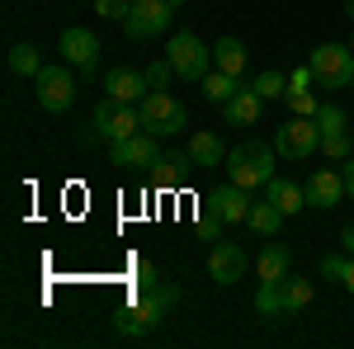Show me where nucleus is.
<instances>
[{
  "instance_id": "f257e3e1",
  "label": "nucleus",
  "mask_w": 354,
  "mask_h": 349,
  "mask_svg": "<svg viewBox=\"0 0 354 349\" xmlns=\"http://www.w3.org/2000/svg\"><path fill=\"white\" fill-rule=\"evenodd\" d=\"M175 302H180V288H175V283H161V279H156V283H133V293L118 307L113 326H118V335H151V330L170 317Z\"/></svg>"
},
{
  "instance_id": "f03ea898",
  "label": "nucleus",
  "mask_w": 354,
  "mask_h": 349,
  "mask_svg": "<svg viewBox=\"0 0 354 349\" xmlns=\"http://www.w3.org/2000/svg\"><path fill=\"white\" fill-rule=\"evenodd\" d=\"M274 147H265V142H241V147H232L227 151V180L241 189H265L274 180Z\"/></svg>"
},
{
  "instance_id": "7ed1b4c3",
  "label": "nucleus",
  "mask_w": 354,
  "mask_h": 349,
  "mask_svg": "<svg viewBox=\"0 0 354 349\" xmlns=\"http://www.w3.org/2000/svg\"><path fill=\"white\" fill-rule=\"evenodd\" d=\"M312 297H317V283L288 274V279H279V283H260L255 312H260V317H293L302 307H312Z\"/></svg>"
},
{
  "instance_id": "20e7f679",
  "label": "nucleus",
  "mask_w": 354,
  "mask_h": 349,
  "mask_svg": "<svg viewBox=\"0 0 354 349\" xmlns=\"http://www.w3.org/2000/svg\"><path fill=\"white\" fill-rule=\"evenodd\" d=\"M307 66H312V76L322 90H345L354 85V48L350 43H322V48H312L307 53Z\"/></svg>"
},
{
  "instance_id": "39448f33",
  "label": "nucleus",
  "mask_w": 354,
  "mask_h": 349,
  "mask_svg": "<svg viewBox=\"0 0 354 349\" xmlns=\"http://www.w3.org/2000/svg\"><path fill=\"white\" fill-rule=\"evenodd\" d=\"M137 109H142V133H151V137H175L189 123V109L180 104L170 90H147Z\"/></svg>"
},
{
  "instance_id": "423d86ee",
  "label": "nucleus",
  "mask_w": 354,
  "mask_h": 349,
  "mask_svg": "<svg viewBox=\"0 0 354 349\" xmlns=\"http://www.w3.org/2000/svg\"><path fill=\"white\" fill-rule=\"evenodd\" d=\"M165 57H170V66H175V76H180V81H203V76H208V66H213V48H208L198 33H189V28L170 33Z\"/></svg>"
},
{
  "instance_id": "0eeeda50",
  "label": "nucleus",
  "mask_w": 354,
  "mask_h": 349,
  "mask_svg": "<svg viewBox=\"0 0 354 349\" xmlns=\"http://www.w3.org/2000/svg\"><path fill=\"white\" fill-rule=\"evenodd\" d=\"M33 95H38V109H48V113H66V109L76 104V76L66 71V62L43 66L33 76Z\"/></svg>"
},
{
  "instance_id": "6e6552de",
  "label": "nucleus",
  "mask_w": 354,
  "mask_h": 349,
  "mask_svg": "<svg viewBox=\"0 0 354 349\" xmlns=\"http://www.w3.org/2000/svg\"><path fill=\"white\" fill-rule=\"evenodd\" d=\"M95 133L104 137V142H128V137H137L142 133V109L137 104H118V100H100L95 104Z\"/></svg>"
},
{
  "instance_id": "1a4fd4ad",
  "label": "nucleus",
  "mask_w": 354,
  "mask_h": 349,
  "mask_svg": "<svg viewBox=\"0 0 354 349\" xmlns=\"http://www.w3.org/2000/svg\"><path fill=\"white\" fill-rule=\"evenodd\" d=\"M274 151L283 156V161H307L312 151H322V128H317V118H288L279 133H274Z\"/></svg>"
},
{
  "instance_id": "9d476101",
  "label": "nucleus",
  "mask_w": 354,
  "mask_h": 349,
  "mask_svg": "<svg viewBox=\"0 0 354 349\" xmlns=\"http://www.w3.org/2000/svg\"><path fill=\"white\" fill-rule=\"evenodd\" d=\"M170 19H175V5L170 0H133L123 28H128V38L142 43V38H161L165 28H170Z\"/></svg>"
},
{
  "instance_id": "9b49d317",
  "label": "nucleus",
  "mask_w": 354,
  "mask_h": 349,
  "mask_svg": "<svg viewBox=\"0 0 354 349\" xmlns=\"http://www.w3.org/2000/svg\"><path fill=\"white\" fill-rule=\"evenodd\" d=\"M62 62L76 66L81 76H95V66H100V33L85 24L62 28Z\"/></svg>"
},
{
  "instance_id": "f8f14e48",
  "label": "nucleus",
  "mask_w": 354,
  "mask_h": 349,
  "mask_svg": "<svg viewBox=\"0 0 354 349\" xmlns=\"http://www.w3.org/2000/svg\"><path fill=\"white\" fill-rule=\"evenodd\" d=\"M245 269H250L245 245H236V241H218V245H213V255H208V274H213V283L232 288V283H241V279H245Z\"/></svg>"
},
{
  "instance_id": "ddd939ff",
  "label": "nucleus",
  "mask_w": 354,
  "mask_h": 349,
  "mask_svg": "<svg viewBox=\"0 0 354 349\" xmlns=\"http://www.w3.org/2000/svg\"><path fill=\"white\" fill-rule=\"evenodd\" d=\"M350 189H345V175L335 170V165H322V170H312V180H307V208H340V198H345Z\"/></svg>"
},
{
  "instance_id": "4468645a",
  "label": "nucleus",
  "mask_w": 354,
  "mask_h": 349,
  "mask_svg": "<svg viewBox=\"0 0 354 349\" xmlns=\"http://www.w3.org/2000/svg\"><path fill=\"white\" fill-rule=\"evenodd\" d=\"M142 90H151V85H147V71H137V66H113L104 76V95L118 104H142Z\"/></svg>"
},
{
  "instance_id": "2eb2a0df",
  "label": "nucleus",
  "mask_w": 354,
  "mask_h": 349,
  "mask_svg": "<svg viewBox=\"0 0 354 349\" xmlns=\"http://www.w3.org/2000/svg\"><path fill=\"white\" fill-rule=\"evenodd\" d=\"M203 203H208V208H218V217L232 227V222H245V213H250V203H255V198H250V189H241V185H232V180H227V185L213 189Z\"/></svg>"
},
{
  "instance_id": "dca6fc26",
  "label": "nucleus",
  "mask_w": 354,
  "mask_h": 349,
  "mask_svg": "<svg viewBox=\"0 0 354 349\" xmlns=\"http://www.w3.org/2000/svg\"><path fill=\"white\" fill-rule=\"evenodd\" d=\"M265 104H270V100H265L255 85H241V90L222 104V113H227V123H232V128H250V123L265 113Z\"/></svg>"
},
{
  "instance_id": "f3484780",
  "label": "nucleus",
  "mask_w": 354,
  "mask_h": 349,
  "mask_svg": "<svg viewBox=\"0 0 354 349\" xmlns=\"http://www.w3.org/2000/svg\"><path fill=\"white\" fill-rule=\"evenodd\" d=\"M161 156V147H156V137L151 133H137V137H128V142H113L109 147V161L113 165H151Z\"/></svg>"
},
{
  "instance_id": "a211bd4d",
  "label": "nucleus",
  "mask_w": 354,
  "mask_h": 349,
  "mask_svg": "<svg viewBox=\"0 0 354 349\" xmlns=\"http://www.w3.org/2000/svg\"><path fill=\"white\" fill-rule=\"evenodd\" d=\"M288 274H293V250H288V245L270 241L255 255V279H260V283H279V279H288Z\"/></svg>"
},
{
  "instance_id": "6ab92c4d",
  "label": "nucleus",
  "mask_w": 354,
  "mask_h": 349,
  "mask_svg": "<svg viewBox=\"0 0 354 349\" xmlns=\"http://www.w3.org/2000/svg\"><path fill=\"white\" fill-rule=\"evenodd\" d=\"M245 227H250L255 236L274 241V236L283 232V208H279V203H270V198H255V203H250V213H245Z\"/></svg>"
},
{
  "instance_id": "aec40b11",
  "label": "nucleus",
  "mask_w": 354,
  "mask_h": 349,
  "mask_svg": "<svg viewBox=\"0 0 354 349\" xmlns=\"http://www.w3.org/2000/svg\"><path fill=\"white\" fill-rule=\"evenodd\" d=\"M189 161H194V170H218V165H227L222 137L218 133H194L189 137Z\"/></svg>"
},
{
  "instance_id": "412c9836",
  "label": "nucleus",
  "mask_w": 354,
  "mask_h": 349,
  "mask_svg": "<svg viewBox=\"0 0 354 349\" xmlns=\"http://www.w3.org/2000/svg\"><path fill=\"white\" fill-rule=\"evenodd\" d=\"M265 198H270V203H279V208H283V217H293V213H302V208H307V185H293V180H279V175H274L270 185H265Z\"/></svg>"
},
{
  "instance_id": "4be33fe9",
  "label": "nucleus",
  "mask_w": 354,
  "mask_h": 349,
  "mask_svg": "<svg viewBox=\"0 0 354 349\" xmlns=\"http://www.w3.org/2000/svg\"><path fill=\"white\" fill-rule=\"evenodd\" d=\"M213 66L227 71V76H245V43H241V38H218V48H213Z\"/></svg>"
},
{
  "instance_id": "5701e85b",
  "label": "nucleus",
  "mask_w": 354,
  "mask_h": 349,
  "mask_svg": "<svg viewBox=\"0 0 354 349\" xmlns=\"http://www.w3.org/2000/svg\"><path fill=\"white\" fill-rule=\"evenodd\" d=\"M203 100H208V104H227V100H232V95H236V90H241V76H227V71H208V76H203Z\"/></svg>"
},
{
  "instance_id": "b1692460",
  "label": "nucleus",
  "mask_w": 354,
  "mask_h": 349,
  "mask_svg": "<svg viewBox=\"0 0 354 349\" xmlns=\"http://www.w3.org/2000/svg\"><path fill=\"white\" fill-rule=\"evenodd\" d=\"M10 71H15V76H38V71H43L38 48H33V43H15V48H10Z\"/></svg>"
},
{
  "instance_id": "393cba45",
  "label": "nucleus",
  "mask_w": 354,
  "mask_h": 349,
  "mask_svg": "<svg viewBox=\"0 0 354 349\" xmlns=\"http://www.w3.org/2000/svg\"><path fill=\"white\" fill-rule=\"evenodd\" d=\"M322 156H326L330 165H345L354 156V142L350 133H322Z\"/></svg>"
},
{
  "instance_id": "a878e982",
  "label": "nucleus",
  "mask_w": 354,
  "mask_h": 349,
  "mask_svg": "<svg viewBox=\"0 0 354 349\" xmlns=\"http://www.w3.org/2000/svg\"><path fill=\"white\" fill-rule=\"evenodd\" d=\"M255 90H260L265 100H283V95H288V76H283V71H260V76H255Z\"/></svg>"
},
{
  "instance_id": "bb28decb",
  "label": "nucleus",
  "mask_w": 354,
  "mask_h": 349,
  "mask_svg": "<svg viewBox=\"0 0 354 349\" xmlns=\"http://www.w3.org/2000/svg\"><path fill=\"white\" fill-rule=\"evenodd\" d=\"M317 128H322V133H345L350 118H345V109H340V104H322V109H317Z\"/></svg>"
},
{
  "instance_id": "cd10ccee",
  "label": "nucleus",
  "mask_w": 354,
  "mask_h": 349,
  "mask_svg": "<svg viewBox=\"0 0 354 349\" xmlns=\"http://www.w3.org/2000/svg\"><path fill=\"white\" fill-rule=\"evenodd\" d=\"M283 100H288V109H293V113H298V118H317V95H312V90H288V95H283Z\"/></svg>"
},
{
  "instance_id": "c85d7f7f",
  "label": "nucleus",
  "mask_w": 354,
  "mask_h": 349,
  "mask_svg": "<svg viewBox=\"0 0 354 349\" xmlns=\"http://www.w3.org/2000/svg\"><path fill=\"white\" fill-rule=\"evenodd\" d=\"M170 81H175V66H170V57H156V62L147 66V85H151V90H165Z\"/></svg>"
},
{
  "instance_id": "c756f323",
  "label": "nucleus",
  "mask_w": 354,
  "mask_h": 349,
  "mask_svg": "<svg viewBox=\"0 0 354 349\" xmlns=\"http://www.w3.org/2000/svg\"><path fill=\"white\" fill-rule=\"evenodd\" d=\"M345 269H350V255H340V250L322 255V279H345Z\"/></svg>"
},
{
  "instance_id": "7c9ffc66",
  "label": "nucleus",
  "mask_w": 354,
  "mask_h": 349,
  "mask_svg": "<svg viewBox=\"0 0 354 349\" xmlns=\"http://www.w3.org/2000/svg\"><path fill=\"white\" fill-rule=\"evenodd\" d=\"M128 10H133V0H95V15H104V19H128Z\"/></svg>"
},
{
  "instance_id": "2f4dec72",
  "label": "nucleus",
  "mask_w": 354,
  "mask_h": 349,
  "mask_svg": "<svg viewBox=\"0 0 354 349\" xmlns=\"http://www.w3.org/2000/svg\"><path fill=\"white\" fill-rule=\"evenodd\" d=\"M222 227H227V222L218 217V208H208V203H203V217H198V236H218Z\"/></svg>"
},
{
  "instance_id": "473e14b6",
  "label": "nucleus",
  "mask_w": 354,
  "mask_h": 349,
  "mask_svg": "<svg viewBox=\"0 0 354 349\" xmlns=\"http://www.w3.org/2000/svg\"><path fill=\"white\" fill-rule=\"evenodd\" d=\"M307 85H317L312 66H293V76H288V90H307Z\"/></svg>"
},
{
  "instance_id": "72a5a7b5",
  "label": "nucleus",
  "mask_w": 354,
  "mask_h": 349,
  "mask_svg": "<svg viewBox=\"0 0 354 349\" xmlns=\"http://www.w3.org/2000/svg\"><path fill=\"white\" fill-rule=\"evenodd\" d=\"M340 175H345V189H350V198H354V156L340 165Z\"/></svg>"
},
{
  "instance_id": "f704fd0d",
  "label": "nucleus",
  "mask_w": 354,
  "mask_h": 349,
  "mask_svg": "<svg viewBox=\"0 0 354 349\" xmlns=\"http://www.w3.org/2000/svg\"><path fill=\"white\" fill-rule=\"evenodd\" d=\"M340 245H345V255H354V222L345 227V232H340Z\"/></svg>"
},
{
  "instance_id": "c9c22d12",
  "label": "nucleus",
  "mask_w": 354,
  "mask_h": 349,
  "mask_svg": "<svg viewBox=\"0 0 354 349\" xmlns=\"http://www.w3.org/2000/svg\"><path fill=\"white\" fill-rule=\"evenodd\" d=\"M340 283H345V293L354 297V255H350V269H345V279H340Z\"/></svg>"
},
{
  "instance_id": "e433bc0d",
  "label": "nucleus",
  "mask_w": 354,
  "mask_h": 349,
  "mask_svg": "<svg viewBox=\"0 0 354 349\" xmlns=\"http://www.w3.org/2000/svg\"><path fill=\"white\" fill-rule=\"evenodd\" d=\"M345 15H350V19H354V0H345Z\"/></svg>"
},
{
  "instance_id": "4c0bfd02",
  "label": "nucleus",
  "mask_w": 354,
  "mask_h": 349,
  "mask_svg": "<svg viewBox=\"0 0 354 349\" xmlns=\"http://www.w3.org/2000/svg\"><path fill=\"white\" fill-rule=\"evenodd\" d=\"M170 5H175V10H180V5H189V0H170Z\"/></svg>"
},
{
  "instance_id": "58836bf2",
  "label": "nucleus",
  "mask_w": 354,
  "mask_h": 349,
  "mask_svg": "<svg viewBox=\"0 0 354 349\" xmlns=\"http://www.w3.org/2000/svg\"><path fill=\"white\" fill-rule=\"evenodd\" d=\"M350 48H354V38H350Z\"/></svg>"
},
{
  "instance_id": "ea45409f",
  "label": "nucleus",
  "mask_w": 354,
  "mask_h": 349,
  "mask_svg": "<svg viewBox=\"0 0 354 349\" xmlns=\"http://www.w3.org/2000/svg\"><path fill=\"white\" fill-rule=\"evenodd\" d=\"M350 142H354V137H350Z\"/></svg>"
}]
</instances>
